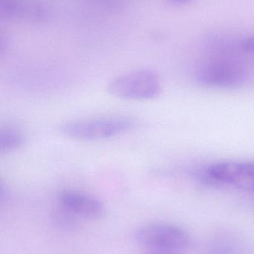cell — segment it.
I'll use <instances>...</instances> for the list:
<instances>
[{
    "label": "cell",
    "instance_id": "1",
    "mask_svg": "<svg viewBox=\"0 0 254 254\" xmlns=\"http://www.w3.org/2000/svg\"><path fill=\"white\" fill-rule=\"evenodd\" d=\"M137 126V120L133 118L110 116L71 121L62 124L58 129L70 138L99 140L125 134Z\"/></svg>",
    "mask_w": 254,
    "mask_h": 254
},
{
    "label": "cell",
    "instance_id": "2",
    "mask_svg": "<svg viewBox=\"0 0 254 254\" xmlns=\"http://www.w3.org/2000/svg\"><path fill=\"white\" fill-rule=\"evenodd\" d=\"M107 90L122 99L147 101L159 96L161 82L155 71L145 68L116 77L109 83Z\"/></svg>",
    "mask_w": 254,
    "mask_h": 254
},
{
    "label": "cell",
    "instance_id": "3",
    "mask_svg": "<svg viewBox=\"0 0 254 254\" xmlns=\"http://www.w3.org/2000/svg\"><path fill=\"white\" fill-rule=\"evenodd\" d=\"M135 239L146 250L164 251L180 253L189 244L187 233L175 225L152 223L136 231Z\"/></svg>",
    "mask_w": 254,
    "mask_h": 254
},
{
    "label": "cell",
    "instance_id": "4",
    "mask_svg": "<svg viewBox=\"0 0 254 254\" xmlns=\"http://www.w3.org/2000/svg\"><path fill=\"white\" fill-rule=\"evenodd\" d=\"M206 174L216 183L254 192V161L215 163L207 169Z\"/></svg>",
    "mask_w": 254,
    "mask_h": 254
},
{
    "label": "cell",
    "instance_id": "5",
    "mask_svg": "<svg viewBox=\"0 0 254 254\" xmlns=\"http://www.w3.org/2000/svg\"><path fill=\"white\" fill-rule=\"evenodd\" d=\"M246 72L238 64L228 61H212L204 64L197 73L202 86L216 89H234L246 83Z\"/></svg>",
    "mask_w": 254,
    "mask_h": 254
},
{
    "label": "cell",
    "instance_id": "6",
    "mask_svg": "<svg viewBox=\"0 0 254 254\" xmlns=\"http://www.w3.org/2000/svg\"><path fill=\"white\" fill-rule=\"evenodd\" d=\"M1 18L19 22H44L49 16L47 6L40 0H0Z\"/></svg>",
    "mask_w": 254,
    "mask_h": 254
},
{
    "label": "cell",
    "instance_id": "7",
    "mask_svg": "<svg viewBox=\"0 0 254 254\" xmlns=\"http://www.w3.org/2000/svg\"><path fill=\"white\" fill-rule=\"evenodd\" d=\"M58 202L75 216L84 219H100L105 212L104 204L98 198L80 191H62L58 196Z\"/></svg>",
    "mask_w": 254,
    "mask_h": 254
},
{
    "label": "cell",
    "instance_id": "8",
    "mask_svg": "<svg viewBox=\"0 0 254 254\" xmlns=\"http://www.w3.org/2000/svg\"><path fill=\"white\" fill-rule=\"evenodd\" d=\"M25 136L19 128L14 126L2 127L0 131V151L10 152L23 146Z\"/></svg>",
    "mask_w": 254,
    "mask_h": 254
},
{
    "label": "cell",
    "instance_id": "9",
    "mask_svg": "<svg viewBox=\"0 0 254 254\" xmlns=\"http://www.w3.org/2000/svg\"><path fill=\"white\" fill-rule=\"evenodd\" d=\"M52 220L55 226L62 230H73L78 225L77 216L60 204L52 213Z\"/></svg>",
    "mask_w": 254,
    "mask_h": 254
},
{
    "label": "cell",
    "instance_id": "10",
    "mask_svg": "<svg viewBox=\"0 0 254 254\" xmlns=\"http://www.w3.org/2000/svg\"><path fill=\"white\" fill-rule=\"evenodd\" d=\"M241 46L245 52L254 55V35L245 38L242 42Z\"/></svg>",
    "mask_w": 254,
    "mask_h": 254
},
{
    "label": "cell",
    "instance_id": "11",
    "mask_svg": "<svg viewBox=\"0 0 254 254\" xmlns=\"http://www.w3.org/2000/svg\"><path fill=\"white\" fill-rule=\"evenodd\" d=\"M144 254H178L174 252H164V251L146 250Z\"/></svg>",
    "mask_w": 254,
    "mask_h": 254
},
{
    "label": "cell",
    "instance_id": "12",
    "mask_svg": "<svg viewBox=\"0 0 254 254\" xmlns=\"http://www.w3.org/2000/svg\"><path fill=\"white\" fill-rule=\"evenodd\" d=\"M170 1L177 3V4H186V3H189L192 0H170Z\"/></svg>",
    "mask_w": 254,
    "mask_h": 254
}]
</instances>
